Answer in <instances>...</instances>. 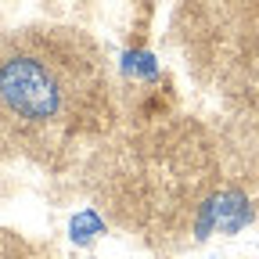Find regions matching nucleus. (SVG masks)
I'll return each instance as SVG.
<instances>
[{
  "label": "nucleus",
  "instance_id": "nucleus-1",
  "mask_svg": "<svg viewBox=\"0 0 259 259\" xmlns=\"http://www.w3.org/2000/svg\"><path fill=\"white\" fill-rule=\"evenodd\" d=\"M101 83L97 51L79 29L0 32V158L61 148Z\"/></svg>",
  "mask_w": 259,
  "mask_h": 259
}]
</instances>
